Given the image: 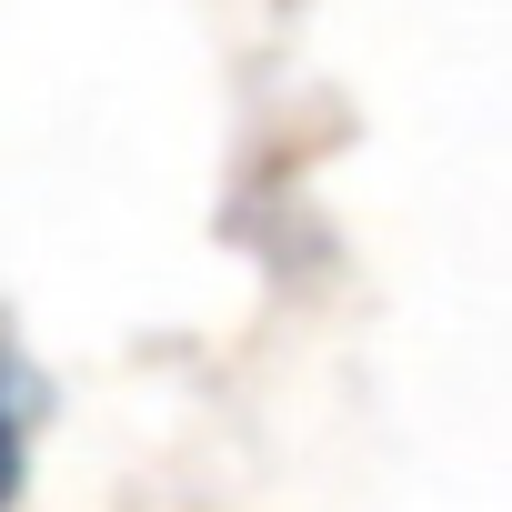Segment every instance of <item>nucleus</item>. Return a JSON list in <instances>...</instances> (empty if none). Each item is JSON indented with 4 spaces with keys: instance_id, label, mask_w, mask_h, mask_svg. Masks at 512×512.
<instances>
[{
    "instance_id": "obj_1",
    "label": "nucleus",
    "mask_w": 512,
    "mask_h": 512,
    "mask_svg": "<svg viewBox=\"0 0 512 512\" xmlns=\"http://www.w3.org/2000/svg\"><path fill=\"white\" fill-rule=\"evenodd\" d=\"M21 452H31V422H21V372H11V352H0V512H11V492H21Z\"/></svg>"
}]
</instances>
